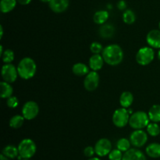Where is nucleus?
<instances>
[{
	"label": "nucleus",
	"instance_id": "nucleus-1",
	"mask_svg": "<svg viewBox=\"0 0 160 160\" xmlns=\"http://www.w3.org/2000/svg\"><path fill=\"white\" fill-rule=\"evenodd\" d=\"M106 63L109 66H117L123 60V51L121 47L117 44H111L105 47L102 52Z\"/></svg>",
	"mask_w": 160,
	"mask_h": 160
},
{
	"label": "nucleus",
	"instance_id": "nucleus-2",
	"mask_svg": "<svg viewBox=\"0 0 160 160\" xmlns=\"http://www.w3.org/2000/svg\"><path fill=\"white\" fill-rule=\"evenodd\" d=\"M18 74L23 80H29L34 78L37 72L35 61L31 57H24L19 62L17 66Z\"/></svg>",
	"mask_w": 160,
	"mask_h": 160
},
{
	"label": "nucleus",
	"instance_id": "nucleus-3",
	"mask_svg": "<svg viewBox=\"0 0 160 160\" xmlns=\"http://www.w3.org/2000/svg\"><path fill=\"white\" fill-rule=\"evenodd\" d=\"M150 123L149 117L147 112L139 110L133 112L130 117L129 125L134 130H143Z\"/></svg>",
	"mask_w": 160,
	"mask_h": 160
},
{
	"label": "nucleus",
	"instance_id": "nucleus-4",
	"mask_svg": "<svg viewBox=\"0 0 160 160\" xmlns=\"http://www.w3.org/2000/svg\"><path fill=\"white\" fill-rule=\"evenodd\" d=\"M19 156L22 159H31L35 155L37 145L31 138H24L18 145Z\"/></svg>",
	"mask_w": 160,
	"mask_h": 160
},
{
	"label": "nucleus",
	"instance_id": "nucleus-5",
	"mask_svg": "<svg viewBox=\"0 0 160 160\" xmlns=\"http://www.w3.org/2000/svg\"><path fill=\"white\" fill-rule=\"evenodd\" d=\"M136 61L141 66H148L154 60V48L150 46L142 47L138 51L135 56Z\"/></svg>",
	"mask_w": 160,
	"mask_h": 160
},
{
	"label": "nucleus",
	"instance_id": "nucleus-6",
	"mask_svg": "<svg viewBox=\"0 0 160 160\" xmlns=\"http://www.w3.org/2000/svg\"><path fill=\"white\" fill-rule=\"evenodd\" d=\"M131 114L126 108H119L114 111L112 114V123L117 128H123L129 124Z\"/></svg>",
	"mask_w": 160,
	"mask_h": 160
},
{
	"label": "nucleus",
	"instance_id": "nucleus-7",
	"mask_svg": "<svg viewBox=\"0 0 160 160\" xmlns=\"http://www.w3.org/2000/svg\"><path fill=\"white\" fill-rule=\"evenodd\" d=\"M21 112L26 120H34L39 113L38 105L34 101H28L23 104Z\"/></svg>",
	"mask_w": 160,
	"mask_h": 160
},
{
	"label": "nucleus",
	"instance_id": "nucleus-8",
	"mask_svg": "<svg viewBox=\"0 0 160 160\" xmlns=\"http://www.w3.org/2000/svg\"><path fill=\"white\" fill-rule=\"evenodd\" d=\"M1 75L3 81L12 84L17 81L19 76L17 67L12 63H5L2 67Z\"/></svg>",
	"mask_w": 160,
	"mask_h": 160
},
{
	"label": "nucleus",
	"instance_id": "nucleus-9",
	"mask_svg": "<svg viewBox=\"0 0 160 160\" xmlns=\"http://www.w3.org/2000/svg\"><path fill=\"white\" fill-rule=\"evenodd\" d=\"M129 139L134 148H142L148 142V133L143 130H134L130 135Z\"/></svg>",
	"mask_w": 160,
	"mask_h": 160
},
{
	"label": "nucleus",
	"instance_id": "nucleus-10",
	"mask_svg": "<svg viewBox=\"0 0 160 160\" xmlns=\"http://www.w3.org/2000/svg\"><path fill=\"white\" fill-rule=\"evenodd\" d=\"M95 154L98 157H105L108 156L111 151L112 150V142L108 138H103L97 141L95 145Z\"/></svg>",
	"mask_w": 160,
	"mask_h": 160
},
{
	"label": "nucleus",
	"instance_id": "nucleus-11",
	"mask_svg": "<svg viewBox=\"0 0 160 160\" xmlns=\"http://www.w3.org/2000/svg\"><path fill=\"white\" fill-rule=\"evenodd\" d=\"M100 81L99 74L97 71L92 70L85 76L84 80V87L88 92H93L98 87Z\"/></svg>",
	"mask_w": 160,
	"mask_h": 160
},
{
	"label": "nucleus",
	"instance_id": "nucleus-12",
	"mask_svg": "<svg viewBox=\"0 0 160 160\" xmlns=\"http://www.w3.org/2000/svg\"><path fill=\"white\" fill-rule=\"evenodd\" d=\"M69 0H51L48 3L50 9L56 13H62L69 8Z\"/></svg>",
	"mask_w": 160,
	"mask_h": 160
},
{
	"label": "nucleus",
	"instance_id": "nucleus-13",
	"mask_svg": "<svg viewBox=\"0 0 160 160\" xmlns=\"http://www.w3.org/2000/svg\"><path fill=\"white\" fill-rule=\"evenodd\" d=\"M146 42L148 46L153 48H160V30H152L147 34Z\"/></svg>",
	"mask_w": 160,
	"mask_h": 160
},
{
	"label": "nucleus",
	"instance_id": "nucleus-14",
	"mask_svg": "<svg viewBox=\"0 0 160 160\" xmlns=\"http://www.w3.org/2000/svg\"><path fill=\"white\" fill-rule=\"evenodd\" d=\"M122 160H147V158L143 152L138 148H131L128 151L123 152Z\"/></svg>",
	"mask_w": 160,
	"mask_h": 160
},
{
	"label": "nucleus",
	"instance_id": "nucleus-15",
	"mask_svg": "<svg viewBox=\"0 0 160 160\" xmlns=\"http://www.w3.org/2000/svg\"><path fill=\"white\" fill-rule=\"evenodd\" d=\"M104 59L100 54H93L90 57L88 61V67L93 71H97L101 70L104 65Z\"/></svg>",
	"mask_w": 160,
	"mask_h": 160
},
{
	"label": "nucleus",
	"instance_id": "nucleus-16",
	"mask_svg": "<svg viewBox=\"0 0 160 160\" xmlns=\"http://www.w3.org/2000/svg\"><path fill=\"white\" fill-rule=\"evenodd\" d=\"M115 27L110 23H104V24L100 25V28L98 29V34L100 37L104 39L112 38L115 34Z\"/></svg>",
	"mask_w": 160,
	"mask_h": 160
},
{
	"label": "nucleus",
	"instance_id": "nucleus-17",
	"mask_svg": "<svg viewBox=\"0 0 160 160\" xmlns=\"http://www.w3.org/2000/svg\"><path fill=\"white\" fill-rule=\"evenodd\" d=\"M145 152L147 156L152 159L160 158V144L157 142H152L149 144L145 148Z\"/></svg>",
	"mask_w": 160,
	"mask_h": 160
},
{
	"label": "nucleus",
	"instance_id": "nucleus-18",
	"mask_svg": "<svg viewBox=\"0 0 160 160\" xmlns=\"http://www.w3.org/2000/svg\"><path fill=\"white\" fill-rule=\"evenodd\" d=\"M120 104L121 106V107L123 108H129L131 105L133 104V102H134V95L131 92L126 91V92H122V94L120 96Z\"/></svg>",
	"mask_w": 160,
	"mask_h": 160
},
{
	"label": "nucleus",
	"instance_id": "nucleus-19",
	"mask_svg": "<svg viewBox=\"0 0 160 160\" xmlns=\"http://www.w3.org/2000/svg\"><path fill=\"white\" fill-rule=\"evenodd\" d=\"M109 17V13L107 10H102L96 11L93 16V20L96 24L102 25L106 23Z\"/></svg>",
	"mask_w": 160,
	"mask_h": 160
},
{
	"label": "nucleus",
	"instance_id": "nucleus-20",
	"mask_svg": "<svg viewBox=\"0 0 160 160\" xmlns=\"http://www.w3.org/2000/svg\"><path fill=\"white\" fill-rule=\"evenodd\" d=\"M89 67L83 62H77L72 67V72L74 75L78 77L86 76L89 73Z\"/></svg>",
	"mask_w": 160,
	"mask_h": 160
},
{
	"label": "nucleus",
	"instance_id": "nucleus-21",
	"mask_svg": "<svg viewBox=\"0 0 160 160\" xmlns=\"http://www.w3.org/2000/svg\"><path fill=\"white\" fill-rule=\"evenodd\" d=\"M2 154L4 155L6 157L9 158V159H17L19 156V150L18 147H16L15 145H8L2 151Z\"/></svg>",
	"mask_w": 160,
	"mask_h": 160
},
{
	"label": "nucleus",
	"instance_id": "nucleus-22",
	"mask_svg": "<svg viewBox=\"0 0 160 160\" xmlns=\"http://www.w3.org/2000/svg\"><path fill=\"white\" fill-rule=\"evenodd\" d=\"M17 0H1L0 10L2 13H9L15 9Z\"/></svg>",
	"mask_w": 160,
	"mask_h": 160
},
{
	"label": "nucleus",
	"instance_id": "nucleus-23",
	"mask_svg": "<svg viewBox=\"0 0 160 160\" xmlns=\"http://www.w3.org/2000/svg\"><path fill=\"white\" fill-rule=\"evenodd\" d=\"M0 89H1V98H8L9 97L12 96L13 93V88L10 83H8L6 81H2L0 83Z\"/></svg>",
	"mask_w": 160,
	"mask_h": 160
},
{
	"label": "nucleus",
	"instance_id": "nucleus-24",
	"mask_svg": "<svg viewBox=\"0 0 160 160\" xmlns=\"http://www.w3.org/2000/svg\"><path fill=\"white\" fill-rule=\"evenodd\" d=\"M148 117L151 122L159 123L160 122V105H153L148 112Z\"/></svg>",
	"mask_w": 160,
	"mask_h": 160
},
{
	"label": "nucleus",
	"instance_id": "nucleus-25",
	"mask_svg": "<svg viewBox=\"0 0 160 160\" xmlns=\"http://www.w3.org/2000/svg\"><path fill=\"white\" fill-rule=\"evenodd\" d=\"M24 120V117L22 115H15L10 118L9 125L12 129H19V128H20L23 126Z\"/></svg>",
	"mask_w": 160,
	"mask_h": 160
},
{
	"label": "nucleus",
	"instance_id": "nucleus-26",
	"mask_svg": "<svg viewBox=\"0 0 160 160\" xmlns=\"http://www.w3.org/2000/svg\"><path fill=\"white\" fill-rule=\"evenodd\" d=\"M123 21L126 24H133L136 21V15L131 9H126L123 13Z\"/></svg>",
	"mask_w": 160,
	"mask_h": 160
},
{
	"label": "nucleus",
	"instance_id": "nucleus-27",
	"mask_svg": "<svg viewBox=\"0 0 160 160\" xmlns=\"http://www.w3.org/2000/svg\"><path fill=\"white\" fill-rule=\"evenodd\" d=\"M131 143L130 139L125 138H121L117 142V148L123 152L128 151L131 148Z\"/></svg>",
	"mask_w": 160,
	"mask_h": 160
},
{
	"label": "nucleus",
	"instance_id": "nucleus-28",
	"mask_svg": "<svg viewBox=\"0 0 160 160\" xmlns=\"http://www.w3.org/2000/svg\"><path fill=\"white\" fill-rule=\"evenodd\" d=\"M147 133L152 137H157L160 134V127L158 124V123H154L151 122L148 123V125L146 128Z\"/></svg>",
	"mask_w": 160,
	"mask_h": 160
},
{
	"label": "nucleus",
	"instance_id": "nucleus-29",
	"mask_svg": "<svg viewBox=\"0 0 160 160\" xmlns=\"http://www.w3.org/2000/svg\"><path fill=\"white\" fill-rule=\"evenodd\" d=\"M1 57L2 60V62L4 63H11L14 60L15 55H14V52L12 49L8 48V49H6L3 52Z\"/></svg>",
	"mask_w": 160,
	"mask_h": 160
},
{
	"label": "nucleus",
	"instance_id": "nucleus-30",
	"mask_svg": "<svg viewBox=\"0 0 160 160\" xmlns=\"http://www.w3.org/2000/svg\"><path fill=\"white\" fill-rule=\"evenodd\" d=\"M123 156V152L119 150L118 148H115L109 152V154L108 155V157H109V160H122Z\"/></svg>",
	"mask_w": 160,
	"mask_h": 160
},
{
	"label": "nucleus",
	"instance_id": "nucleus-31",
	"mask_svg": "<svg viewBox=\"0 0 160 160\" xmlns=\"http://www.w3.org/2000/svg\"><path fill=\"white\" fill-rule=\"evenodd\" d=\"M103 48H104L102 47V45L98 42H92L90 45V50L92 54H100L102 52Z\"/></svg>",
	"mask_w": 160,
	"mask_h": 160
},
{
	"label": "nucleus",
	"instance_id": "nucleus-32",
	"mask_svg": "<svg viewBox=\"0 0 160 160\" xmlns=\"http://www.w3.org/2000/svg\"><path fill=\"white\" fill-rule=\"evenodd\" d=\"M6 105H7L8 107L10 108V109H15V108H17L19 105L18 98L16 96H13V95L9 97V98L6 99Z\"/></svg>",
	"mask_w": 160,
	"mask_h": 160
},
{
	"label": "nucleus",
	"instance_id": "nucleus-33",
	"mask_svg": "<svg viewBox=\"0 0 160 160\" xmlns=\"http://www.w3.org/2000/svg\"><path fill=\"white\" fill-rule=\"evenodd\" d=\"M84 156L88 158L93 157L94 155L95 154V147H92V146L85 147V148L84 149Z\"/></svg>",
	"mask_w": 160,
	"mask_h": 160
},
{
	"label": "nucleus",
	"instance_id": "nucleus-34",
	"mask_svg": "<svg viewBox=\"0 0 160 160\" xmlns=\"http://www.w3.org/2000/svg\"><path fill=\"white\" fill-rule=\"evenodd\" d=\"M117 8L120 10H126L127 9V2L124 0H120L117 4Z\"/></svg>",
	"mask_w": 160,
	"mask_h": 160
},
{
	"label": "nucleus",
	"instance_id": "nucleus-35",
	"mask_svg": "<svg viewBox=\"0 0 160 160\" xmlns=\"http://www.w3.org/2000/svg\"><path fill=\"white\" fill-rule=\"evenodd\" d=\"M32 0H17V2L19 4L22 5V6H27V5L30 4Z\"/></svg>",
	"mask_w": 160,
	"mask_h": 160
},
{
	"label": "nucleus",
	"instance_id": "nucleus-36",
	"mask_svg": "<svg viewBox=\"0 0 160 160\" xmlns=\"http://www.w3.org/2000/svg\"><path fill=\"white\" fill-rule=\"evenodd\" d=\"M0 32H1V34H0V38H2L3 37V27L2 25H0Z\"/></svg>",
	"mask_w": 160,
	"mask_h": 160
},
{
	"label": "nucleus",
	"instance_id": "nucleus-37",
	"mask_svg": "<svg viewBox=\"0 0 160 160\" xmlns=\"http://www.w3.org/2000/svg\"><path fill=\"white\" fill-rule=\"evenodd\" d=\"M0 160H10V159H9V158L6 157V156H5L4 155L1 154V155H0Z\"/></svg>",
	"mask_w": 160,
	"mask_h": 160
},
{
	"label": "nucleus",
	"instance_id": "nucleus-38",
	"mask_svg": "<svg viewBox=\"0 0 160 160\" xmlns=\"http://www.w3.org/2000/svg\"><path fill=\"white\" fill-rule=\"evenodd\" d=\"M88 160H102L101 159H100V157H95V156H93V157H92V158H89L88 159Z\"/></svg>",
	"mask_w": 160,
	"mask_h": 160
},
{
	"label": "nucleus",
	"instance_id": "nucleus-39",
	"mask_svg": "<svg viewBox=\"0 0 160 160\" xmlns=\"http://www.w3.org/2000/svg\"><path fill=\"white\" fill-rule=\"evenodd\" d=\"M5 50H4V48H3V46L2 45H1V46H0V56H2V55L3 52Z\"/></svg>",
	"mask_w": 160,
	"mask_h": 160
},
{
	"label": "nucleus",
	"instance_id": "nucleus-40",
	"mask_svg": "<svg viewBox=\"0 0 160 160\" xmlns=\"http://www.w3.org/2000/svg\"><path fill=\"white\" fill-rule=\"evenodd\" d=\"M40 1L44 3H49V2L51 1V0H40Z\"/></svg>",
	"mask_w": 160,
	"mask_h": 160
},
{
	"label": "nucleus",
	"instance_id": "nucleus-41",
	"mask_svg": "<svg viewBox=\"0 0 160 160\" xmlns=\"http://www.w3.org/2000/svg\"><path fill=\"white\" fill-rule=\"evenodd\" d=\"M157 57H158V59L160 61V48L159 49V51H158V53H157Z\"/></svg>",
	"mask_w": 160,
	"mask_h": 160
},
{
	"label": "nucleus",
	"instance_id": "nucleus-42",
	"mask_svg": "<svg viewBox=\"0 0 160 160\" xmlns=\"http://www.w3.org/2000/svg\"><path fill=\"white\" fill-rule=\"evenodd\" d=\"M22 160H30V159H23Z\"/></svg>",
	"mask_w": 160,
	"mask_h": 160
},
{
	"label": "nucleus",
	"instance_id": "nucleus-43",
	"mask_svg": "<svg viewBox=\"0 0 160 160\" xmlns=\"http://www.w3.org/2000/svg\"><path fill=\"white\" fill-rule=\"evenodd\" d=\"M159 29L160 30V21H159Z\"/></svg>",
	"mask_w": 160,
	"mask_h": 160
}]
</instances>
